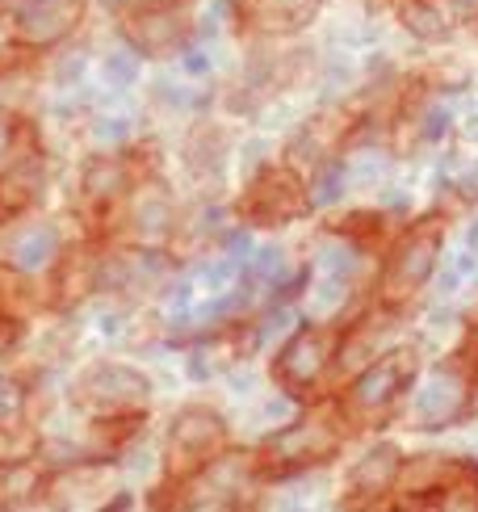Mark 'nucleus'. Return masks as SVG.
Instances as JSON below:
<instances>
[{
  "label": "nucleus",
  "instance_id": "1",
  "mask_svg": "<svg viewBox=\"0 0 478 512\" xmlns=\"http://www.w3.org/2000/svg\"><path fill=\"white\" fill-rule=\"evenodd\" d=\"M416 374H420V353L411 345L374 357L349 382V391H344V416L353 424H361V429H374V424H382L390 412H395V403L407 395Z\"/></svg>",
  "mask_w": 478,
  "mask_h": 512
},
{
  "label": "nucleus",
  "instance_id": "2",
  "mask_svg": "<svg viewBox=\"0 0 478 512\" xmlns=\"http://www.w3.org/2000/svg\"><path fill=\"white\" fill-rule=\"evenodd\" d=\"M441 248H445V219L441 215L407 227L403 240L395 244V252H390L386 273H382V303L386 307H407L411 298L432 282L437 261H441Z\"/></svg>",
  "mask_w": 478,
  "mask_h": 512
},
{
  "label": "nucleus",
  "instance_id": "3",
  "mask_svg": "<svg viewBox=\"0 0 478 512\" xmlns=\"http://www.w3.org/2000/svg\"><path fill=\"white\" fill-rule=\"evenodd\" d=\"M340 445H344L340 412L315 408L298 424H286L281 433H273L265 441V450H260V458H265V466L273 475H290V471H302V466H319V462L336 458Z\"/></svg>",
  "mask_w": 478,
  "mask_h": 512
},
{
  "label": "nucleus",
  "instance_id": "4",
  "mask_svg": "<svg viewBox=\"0 0 478 512\" xmlns=\"http://www.w3.org/2000/svg\"><path fill=\"white\" fill-rule=\"evenodd\" d=\"M72 399L93 420H105V416H139L147 408V399H151V382L135 366L101 361V366H89V370L76 378Z\"/></svg>",
  "mask_w": 478,
  "mask_h": 512
},
{
  "label": "nucleus",
  "instance_id": "5",
  "mask_svg": "<svg viewBox=\"0 0 478 512\" xmlns=\"http://www.w3.org/2000/svg\"><path fill=\"white\" fill-rule=\"evenodd\" d=\"M307 210H311V189L298 177L294 164L265 168V173L252 181L244 202H239V215L252 227H281L290 219H302Z\"/></svg>",
  "mask_w": 478,
  "mask_h": 512
},
{
  "label": "nucleus",
  "instance_id": "6",
  "mask_svg": "<svg viewBox=\"0 0 478 512\" xmlns=\"http://www.w3.org/2000/svg\"><path fill=\"white\" fill-rule=\"evenodd\" d=\"M227 445V420L214 408H185L168 429L164 445V466L172 479L193 475L198 466H206L214 454H223Z\"/></svg>",
  "mask_w": 478,
  "mask_h": 512
},
{
  "label": "nucleus",
  "instance_id": "7",
  "mask_svg": "<svg viewBox=\"0 0 478 512\" xmlns=\"http://www.w3.org/2000/svg\"><path fill=\"white\" fill-rule=\"evenodd\" d=\"M336 357V332L332 328H302L281 345L273 361L277 387H286L294 395H307L315 382L328 374V361Z\"/></svg>",
  "mask_w": 478,
  "mask_h": 512
},
{
  "label": "nucleus",
  "instance_id": "8",
  "mask_svg": "<svg viewBox=\"0 0 478 512\" xmlns=\"http://www.w3.org/2000/svg\"><path fill=\"white\" fill-rule=\"evenodd\" d=\"M252 483V458L248 454H214L206 466L185 475V500L181 508H235L239 496Z\"/></svg>",
  "mask_w": 478,
  "mask_h": 512
},
{
  "label": "nucleus",
  "instance_id": "9",
  "mask_svg": "<svg viewBox=\"0 0 478 512\" xmlns=\"http://www.w3.org/2000/svg\"><path fill=\"white\" fill-rule=\"evenodd\" d=\"M80 13V0H21L9 21L26 47H51V42L72 34Z\"/></svg>",
  "mask_w": 478,
  "mask_h": 512
},
{
  "label": "nucleus",
  "instance_id": "10",
  "mask_svg": "<svg viewBox=\"0 0 478 512\" xmlns=\"http://www.w3.org/2000/svg\"><path fill=\"white\" fill-rule=\"evenodd\" d=\"M122 34L143 55H164L185 38V9L164 0V5H147L139 13L122 17Z\"/></svg>",
  "mask_w": 478,
  "mask_h": 512
},
{
  "label": "nucleus",
  "instance_id": "11",
  "mask_svg": "<svg viewBox=\"0 0 478 512\" xmlns=\"http://www.w3.org/2000/svg\"><path fill=\"white\" fill-rule=\"evenodd\" d=\"M126 185H130V168L118 156H93L80 173V202H84V215L105 219L110 210L126 198Z\"/></svg>",
  "mask_w": 478,
  "mask_h": 512
},
{
  "label": "nucleus",
  "instance_id": "12",
  "mask_svg": "<svg viewBox=\"0 0 478 512\" xmlns=\"http://www.w3.org/2000/svg\"><path fill=\"white\" fill-rule=\"evenodd\" d=\"M399 471H403V454H399V445H374L357 466H353V475H349V504H369V500H378L386 496L390 487L399 483Z\"/></svg>",
  "mask_w": 478,
  "mask_h": 512
},
{
  "label": "nucleus",
  "instance_id": "13",
  "mask_svg": "<svg viewBox=\"0 0 478 512\" xmlns=\"http://www.w3.org/2000/svg\"><path fill=\"white\" fill-rule=\"evenodd\" d=\"M344 131H349V118H344L340 110L315 114L311 122L298 126V135L290 143V164L294 168H319L323 160H332V152H336V143L344 139Z\"/></svg>",
  "mask_w": 478,
  "mask_h": 512
},
{
  "label": "nucleus",
  "instance_id": "14",
  "mask_svg": "<svg viewBox=\"0 0 478 512\" xmlns=\"http://www.w3.org/2000/svg\"><path fill=\"white\" fill-rule=\"evenodd\" d=\"M395 13L420 42H445L462 21L458 0H395Z\"/></svg>",
  "mask_w": 478,
  "mask_h": 512
},
{
  "label": "nucleus",
  "instance_id": "15",
  "mask_svg": "<svg viewBox=\"0 0 478 512\" xmlns=\"http://www.w3.org/2000/svg\"><path fill=\"white\" fill-rule=\"evenodd\" d=\"M319 0H244V21L260 34H294L311 26Z\"/></svg>",
  "mask_w": 478,
  "mask_h": 512
},
{
  "label": "nucleus",
  "instance_id": "16",
  "mask_svg": "<svg viewBox=\"0 0 478 512\" xmlns=\"http://www.w3.org/2000/svg\"><path fill=\"white\" fill-rule=\"evenodd\" d=\"M42 198V160L26 156V160H13L5 173H0V210L5 215H17Z\"/></svg>",
  "mask_w": 478,
  "mask_h": 512
},
{
  "label": "nucleus",
  "instance_id": "17",
  "mask_svg": "<svg viewBox=\"0 0 478 512\" xmlns=\"http://www.w3.org/2000/svg\"><path fill=\"white\" fill-rule=\"evenodd\" d=\"M93 261H89V252L84 248H68L63 252V261L55 269V303L59 307H76L84 294H93Z\"/></svg>",
  "mask_w": 478,
  "mask_h": 512
},
{
  "label": "nucleus",
  "instance_id": "18",
  "mask_svg": "<svg viewBox=\"0 0 478 512\" xmlns=\"http://www.w3.org/2000/svg\"><path fill=\"white\" fill-rule=\"evenodd\" d=\"M55 256H59V231L47 227V223L26 227V231H21V236L9 244V261H13L17 269H26V273L51 265Z\"/></svg>",
  "mask_w": 478,
  "mask_h": 512
},
{
  "label": "nucleus",
  "instance_id": "19",
  "mask_svg": "<svg viewBox=\"0 0 478 512\" xmlns=\"http://www.w3.org/2000/svg\"><path fill=\"white\" fill-rule=\"evenodd\" d=\"M168 223H172L168 194H164V189H156V185H147L143 194L130 202V227H135L139 240H160L168 231Z\"/></svg>",
  "mask_w": 478,
  "mask_h": 512
},
{
  "label": "nucleus",
  "instance_id": "20",
  "mask_svg": "<svg viewBox=\"0 0 478 512\" xmlns=\"http://www.w3.org/2000/svg\"><path fill=\"white\" fill-rule=\"evenodd\" d=\"M160 256L151 252H135V256H114V261H105V282H110L114 290H147L151 282L160 277Z\"/></svg>",
  "mask_w": 478,
  "mask_h": 512
},
{
  "label": "nucleus",
  "instance_id": "21",
  "mask_svg": "<svg viewBox=\"0 0 478 512\" xmlns=\"http://www.w3.org/2000/svg\"><path fill=\"white\" fill-rule=\"evenodd\" d=\"M42 492V471L34 462H0V508H26Z\"/></svg>",
  "mask_w": 478,
  "mask_h": 512
},
{
  "label": "nucleus",
  "instance_id": "22",
  "mask_svg": "<svg viewBox=\"0 0 478 512\" xmlns=\"http://www.w3.org/2000/svg\"><path fill=\"white\" fill-rule=\"evenodd\" d=\"M0 311L5 315H26L34 311V290L26 282V269H17V265H0Z\"/></svg>",
  "mask_w": 478,
  "mask_h": 512
},
{
  "label": "nucleus",
  "instance_id": "23",
  "mask_svg": "<svg viewBox=\"0 0 478 512\" xmlns=\"http://www.w3.org/2000/svg\"><path fill=\"white\" fill-rule=\"evenodd\" d=\"M382 332H386L382 319H365V324L340 345L336 361H340V366H361V361H369V353H374V345L382 340Z\"/></svg>",
  "mask_w": 478,
  "mask_h": 512
},
{
  "label": "nucleus",
  "instance_id": "24",
  "mask_svg": "<svg viewBox=\"0 0 478 512\" xmlns=\"http://www.w3.org/2000/svg\"><path fill=\"white\" fill-rule=\"evenodd\" d=\"M344 164L332 156V160H323L319 164V177H315V189H311V202H336L340 198V189H344Z\"/></svg>",
  "mask_w": 478,
  "mask_h": 512
},
{
  "label": "nucleus",
  "instance_id": "25",
  "mask_svg": "<svg viewBox=\"0 0 478 512\" xmlns=\"http://www.w3.org/2000/svg\"><path fill=\"white\" fill-rule=\"evenodd\" d=\"M382 223H386V215H378V210H365V215H349V219H340V236H382Z\"/></svg>",
  "mask_w": 478,
  "mask_h": 512
},
{
  "label": "nucleus",
  "instance_id": "26",
  "mask_svg": "<svg viewBox=\"0 0 478 512\" xmlns=\"http://www.w3.org/2000/svg\"><path fill=\"white\" fill-rule=\"evenodd\" d=\"M26 408V395H21L17 382H0V424H13Z\"/></svg>",
  "mask_w": 478,
  "mask_h": 512
},
{
  "label": "nucleus",
  "instance_id": "27",
  "mask_svg": "<svg viewBox=\"0 0 478 512\" xmlns=\"http://www.w3.org/2000/svg\"><path fill=\"white\" fill-rule=\"evenodd\" d=\"M449 131V110L445 105H432V110H424V118H420V139H441Z\"/></svg>",
  "mask_w": 478,
  "mask_h": 512
},
{
  "label": "nucleus",
  "instance_id": "28",
  "mask_svg": "<svg viewBox=\"0 0 478 512\" xmlns=\"http://www.w3.org/2000/svg\"><path fill=\"white\" fill-rule=\"evenodd\" d=\"M30 63V51H21V47H0V80L21 72Z\"/></svg>",
  "mask_w": 478,
  "mask_h": 512
},
{
  "label": "nucleus",
  "instance_id": "29",
  "mask_svg": "<svg viewBox=\"0 0 478 512\" xmlns=\"http://www.w3.org/2000/svg\"><path fill=\"white\" fill-rule=\"evenodd\" d=\"M105 72H110L114 80H135V72H139V63L135 59H130V55H110V59H105Z\"/></svg>",
  "mask_w": 478,
  "mask_h": 512
},
{
  "label": "nucleus",
  "instance_id": "30",
  "mask_svg": "<svg viewBox=\"0 0 478 512\" xmlns=\"http://www.w3.org/2000/svg\"><path fill=\"white\" fill-rule=\"evenodd\" d=\"M206 68H210V63H206L202 51H189V55H185V72H189V76H202Z\"/></svg>",
  "mask_w": 478,
  "mask_h": 512
},
{
  "label": "nucleus",
  "instance_id": "31",
  "mask_svg": "<svg viewBox=\"0 0 478 512\" xmlns=\"http://www.w3.org/2000/svg\"><path fill=\"white\" fill-rule=\"evenodd\" d=\"M9 345H13V324H0V357L9 353Z\"/></svg>",
  "mask_w": 478,
  "mask_h": 512
},
{
  "label": "nucleus",
  "instance_id": "32",
  "mask_svg": "<svg viewBox=\"0 0 478 512\" xmlns=\"http://www.w3.org/2000/svg\"><path fill=\"white\" fill-rule=\"evenodd\" d=\"M9 454H13V441H9L5 429H0V462H9Z\"/></svg>",
  "mask_w": 478,
  "mask_h": 512
},
{
  "label": "nucleus",
  "instance_id": "33",
  "mask_svg": "<svg viewBox=\"0 0 478 512\" xmlns=\"http://www.w3.org/2000/svg\"><path fill=\"white\" fill-rule=\"evenodd\" d=\"M5 143H9V126L0 122V152H5Z\"/></svg>",
  "mask_w": 478,
  "mask_h": 512
},
{
  "label": "nucleus",
  "instance_id": "34",
  "mask_svg": "<svg viewBox=\"0 0 478 512\" xmlns=\"http://www.w3.org/2000/svg\"><path fill=\"white\" fill-rule=\"evenodd\" d=\"M470 319H474V324H478V307H474V311H470Z\"/></svg>",
  "mask_w": 478,
  "mask_h": 512
}]
</instances>
